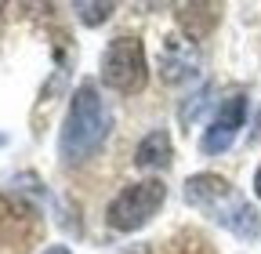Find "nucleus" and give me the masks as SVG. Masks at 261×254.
Returning <instances> with one entry per match:
<instances>
[{"label":"nucleus","instance_id":"11","mask_svg":"<svg viewBox=\"0 0 261 254\" xmlns=\"http://www.w3.org/2000/svg\"><path fill=\"white\" fill-rule=\"evenodd\" d=\"M261 135V113H257V123H254V138Z\"/></svg>","mask_w":261,"mask_h":254},{"label":"nucleus","instance_id":"8","mask_svg":"<svg viewBox=\"0 0 261 254\" xmlns=\"http://www.w3.org/2000/svg\"><path fill=\"white\" fill-rule=\"evenodd\" d=\"M171 153H174L171 135H167V131H152V135H145V138L138 142V149H135V164H138L142 171H160V167L171 164Z\"/></svg>","mask_w":261,"mask_h":254},{"label":"nucleus","instance_id":"1","mask_svg":"<svg viewBox=\"0 0 261 254\" xmlns=\"http://www.w3.org/2000/svg\"><path fill=\"white\" fill-rule=\"evenodd\" d=\"M185 200L196 207V211H203L207 218H214L218 225H225L228 233H236L240 240H257L261 233V218L257 211L236 193V185L221 178V174H192L185 182Z\"/></svg>","mask_w":261,"mask_h":254},{"label":"nucleus","instance_id":"6","mask_svg":"<svg viewBox=\"0 0 261 254\" xmlns=\"http://www.w3.org/2000/svg\"><path fill=\"white\" fill-rule=\"evenodd\" d=\"M174 18H178V29L185 40H203L221 22V4H178Z\"/></svg>","mask_w":261,"mask_h":254},{"label":"nucleus","instance_id":"2","mask_svg":"<svg viewBox=\"0 0 261 254\" xmlns=\"http://www.w3.org/2000/svg\"><path fill=\"white\" fill-rule=\"evenodd\" d=\"M109 127H113V116L102 102L94 84H80V91L73 94L69 102V113H65V123H62V156L65 160H84V156L98 153L102 142L109 138Z\"/></svg>","mask_w":261,"mask_h":254},{"label":"nucleus","instance_id":"4","mask_svg":"<svg viewBox=\"0 0 261 254\" xmlns=\"http://www.w3.org/2000/svg\"><path fill=\"white\" fill-rule=\"evenodd\" d=\"M163 200H167V185H163L160 178H145V182H135V185H123L116 193V200L109 204V211H106V221L116 233H135L163 207Z\"/></svg>","mask_w":261,"mask_h":254},{"label":"nucleus","instance_id":"10","mask_svg":"<svg viewBox=\"0 0 261 254\" xmlns=\"http://www.w3.org/2000/svg\"><path fill=\"white\" fill-rule=\"evenodd\" d=\"M254 193L261 196V167H257V174H254Z\"/></svg>","mask_w":261,"mask_h":254},{"label":"nucleus","instance_id":"3","mask_svg":"<svg viewBox=\"0 0 261 254\" xmlns=\"http://www.w3.org/2000/svg\"><path fill=\"white\" fill-rule=\"evenodd\" d=\"M145 80H149V62L142 40L130 33L109 40V47L102 51V84L120 94H135L145 87Z\"/></svg>","mask_w":261,"mask_h":254},{"label":"nucleus","instance_id":"5","mask_svg":"<svg viewBox=\"0 0 261 254\" xmlns=\"http://www.w3.org/2000/svg\"><path fill=\"white\" fill-rule=\"evenodd\" d=\"M247 123V94H232V98H225L221 109L214 113V120L207 123V131H203V153L207 156H218L225 149H232L236 135H240V127Z\"/></svg>","mask_w":261,"mask_h":254},{"label":"nucleus","instance_id":"7","mask_svg":"<svg viewBox=\"0 0 261 254\" xmlns=\"http://www.w3.org/2000/svg\"><path fill=\"white\" fill-rule=\"evenodd\" d=\"M163 80L167 84H181V80H189L192 73H196V51L185 44V40H178V37H171L167 44H163Z\"/></svg>","mask_w":261,"mask_h":254},{"label":"nucleus","instance_id":"9","mask_svg":"<svg viewBox=\"0 0 261 254\" xmlns=\"http://www.w3.org/2000/svg\"><path fill=\"white\" fill-rule=\"evenodd\" d=\"M76 15L87 26H102L113 15V4H109V0H84V4H76Z\"/></svg>","mask_w":261,"mask_h":254}]
</instances>
